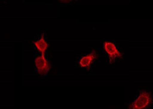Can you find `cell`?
<instances>
[{
    "instance_id": "1",
    "label": "cell",
    "mask_w": 153,
    "mask_h": 109,
    "mask_svg": "<svg viewBox=\"0 0 153 109\" xmlns=\"http://www.w3.org/2000/svg\"><path fill=\"white\" fill-rule=\"evenodd\" d=\"M153 102L152 92L142 90L134 101L130 104L128 108L133 109H145L148 108Z\"/></svg>"
},
{
    "instance_id": "2",
    "label": "cell",
    "mask_w": 153,
    "mask_h": 109,
    "mask_svg": "<svg viewBox=\"0 0 153 109\" xmlns=\"http://www.w3.org/2000/svg\"><path fill=\"white\" fill-rule=\"evenodd\" d=\"M104 50L109 56V63L112 64L117 59L122 57L123 54L118 49L114 43L111 41H105L103 44Z\"/></svg>"
},
{
    "instance_id": "3",
    "label": "cell",
    "mask_w": 153,
    "mask_h": 109,
    "mask_svg": "<svg viewBox=\"0 0 153 109\" xmlns=\"http://www.w3.org/2000/svg\"><path fill=\"white\" fill-rule=\"evenodd\" d=\"M44 53H42V56L37 57L35 60L36 67L39 73L45 75L48 72L49 69V63L44 57Z\"/></svg>"
},
{
    "instance_id": "4",
    "label": "cell",
    "mask_w": 153,
    "mask_h": 109,
    "mask_svg": "<svg viewBox=\"0 0 153 109\" xmlns=\"http://www.w3.org/2000/svg\"><path fill=\"white\" fill-rule=\"evenodd\" d=\"M97 54L95 51H93L90 54L83 56L80 59L79 64L82 67L87 68L90 66L92 61L96 58Z\"/></svg>"
},
{
    "instance_id": "5",
    "label": "cell",
    "mask_w": 153,
    "mask_h": 109,
    "mask_svg": "<svg viewBox=\"0 0 153 109\" xmlns=\"http://www.w3.org/2000/svg\"><path fill=\"white\" fill-rule=\"evenodd\" d=\"M34 43L37 48L42 52V53H44V52L47 49L48 46L47 43L44 40L43 37H42L39 41L34 42Z\"/></svg>"
}]
</instances>
